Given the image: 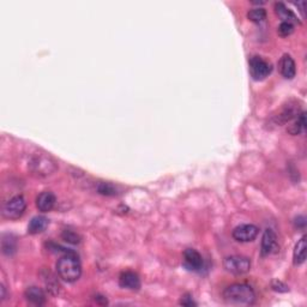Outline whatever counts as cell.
Listing matches in <instances>:
<instances>
[{"instance_id": "obj_16", "label": "cell", "mask_w": 307, "mask_h": 307, "mask_svg": "<svg viewBox=\"0 0 307 307\" xmlns=\"http://www.w3.org/2000/svg\"><path fill=\"white\" fill-rule=\"evenodd\" d=\"M275 9H276V14L279 15V17L282 19L283 22H289V23L298 22L296 16L294 15L285 4H282V3H276Z\"/></svg>"}, {"instance_id": "obj_19", "label": "cell", "mask_w": 307, "mask_h": 307, "mask_svg": "<svg viewBox=\"0 0 307 307\" xmlns=\"http://www.w3.org/2000/svg\"><path fill=\"white\" fill-rule=\"evenodd\" d=\"M45 285L47 287V290H50L52 294H58L59 288H60L57 279L52 275L50 271H47V275L45 276Z\"/></svg>"}, {"instance_id": "obj_20", "label": "cell", "mask_w": 307, "mask_h": 307, "mask_svg": "<svg viewBox=\"0 0 307 307\" xmlns=\"http://www.w3.org/2000/svg\"><path fill=\"white\" fill-rule=\"evenodd\" d=\"M2 249L5 254H12L16 251V240L10 235H5L2 241Z\"/></svg>"}, {"instance_id": "obj_1", "label": "cell", "mask_w": 307, "mask_h": 307, "mask_svg": "<svg viewBox=\"0 0 307 307\" xmlns=\"http://www.w3.org/2000/svg\"><path fill=\"white\" fill-rule=\"evenodd\" d=\"M223 300L231 306H251L256 301V293L249 285L235 283L223 290Z\"/></svg>"}, {"instance_id": "obj_8", "label": "cell", "mask_w": 307, "mask_h": 307, "mask_svg": "<svg viewBox=\"0 0 307 307\" xmlns=\"http://www.w3.org/2000/svg\"><path fill=\"white\" fill-rule=\"evenodd\" d=\"M184 264L188 270L201 271L204 266V260L197 250L187 249L184 252Z\"/></svg>"}, {"instance_id": "obj_14", "label": "cell", "mask_w": 307, "mask_h": 307, "mask_svg": "<svg viewBox=\"0 0 307 307\" xmlns=\"http://www.w3.org/2000/svg\"><path fill=\"white\" fill-rule=\"evenodd\" d=\"M48 223H50V221H48V218L45 217V216L32 217L31 221L29 222L28 233L32 234V235L40 234L46 229V228H47Z\"/></svg>"}, {"instance_id": "obj_10", "label": "cell", "mask_w": 307, "mask_h": 307, "mask_svg": "<svg viewBox=\"0 0 307 307\" xmlns=\"http://www.w3.org/2000/svg\"><path fill=\"white\" fill-rule=\"evenodd\" d=\"M119 285L122 288L130 290H138L140 287L139 276L133 271H124L119 277Z\"/></svg>"}, {"instance_id": "obj_11", "label": "cell", "mask_w": 307, "mask_h": 307, "mask_svg": "<svg viewBox=\"0 0 307 307\" xmlns=\"http://www.w3.org/2000/svg\"><path fill=\"white\" fill-rule=\"evenodd\" d=\"M55 202H57V198H55L53 192L45 191L37 196L36 207L39 210L42 212H48V211L53 210Z\"/></svg>"}, {"instance_id": "obj_12", "label": "cell", "mask_w": 307, "mask_h": 307, "mask_svg": "<svg viewBox=\"0 0 307 307\" xmlns=\"http://www.w3.org/2000/svg\"><path fill=\"white\" fill-rule=\"evenodd\" d=\"M280 72L283 77L287 78V80H292V78L295 77L296 73V66L295 63H294L293 58L288 54H285L282 58H281L280 64Z\"/></svg>"}, {"instance_id": "obj_22", "label": "cell", "mask_w": 307, "mask_h": 307, "mask_svg": "<svg viewBox=\"0 0 307 307\" xmlns=\"http://www.w3.org/2000/svg\"><path fill=\"white\" fill-rule=\"evenodd\" d=\"M293 31H294V24L289 22H282L279 25V29H277V32H279L280 36L282 37L289 36L290 34H293Z\"/></svg>"}, {"instance_id": "obj_18", "label": "cell", "mask_w": 307, "mask_h": 307, "mask_svg": "<svg viewBox=\"0 0 307 307\" xmlns=\"http://www.w3.org/2000/svg\"><path fill=\"white\" fill-rule=\"evenodd\" d=\"M247 17H249L250 21L254 23H260L266 18V11L263 8L252 9L250 10L249 14H247Z\"/></svg>"}, {"instance_id": "obj_25", "label": "cell", "mask_w": 307, "mask_h": 307, "mask_svg": "<svg viewBox=\"0 0 307 307\" xmlns=\"http://www.w3.org/2000/svg\"><path fill=\"white\" fill-rule=\"evenodd\" d=\"M6 296V290H5V287L4 285L0 286V301H3V300L5 299Z\"/></svg>"}, {"instance_id": "obj_2", "label": "cell", "mask_w": 307, "mask_h": 307, "mask_svg": "<svg viewBox=\"0 0 307 307\" xmlns=\"http://www.w3.org/2000/svg\"><path fill=\"white\" fill-rule=\"evenodd\" d=\"M57 273L59 277L67 283H73L80 280L82 275V265L78 254L74 251L65 253L58 260Z\"/></svg>"}, {"instance_id": "obj_15", "label": "cell", "mask_w": 307, "mask_h": 307, "mask_svg": "<svg viewBox=\"0 0 307 307\" xmlns=\"http://www.w3.org/2000/svg\"><path fill=\"white\" fill-rule=\"evenodd\" d=\"M306 237L303 235V237H301V239L296 243L295 249H294L293 259L295 265H301L306 260Z\"/></svg>"}, {"instance_id": "obj_23", "label": "cell", "mask_w": 307, "mask_h": 307, "mask_svg": "<svg viewBox=\"0 0 307 307\" xmlns=\"http://www.w3.org/2000/svg\"><path fill=\"white\" fill-rule=\"evenodd\" d=\"M97 191L99 194L104 195V196H116L117 195V188L113 185L108 184V182H101L97 186Z\"/></svg>"}, {"instance_id": "obj_6", "label": "cell", "mask_w": 307, "mask_h": 307, "mask_svg": "<svg viewBox=\"0 0 307 307\" xmlns=\"http://www.w3.org/2000/svg\"><path fill=\"white\" fill-rule=\"evenodd\" d=\"M30 166L31 171L39 176L51 175L57 169L55 162L47 156H36V158L32 159Z\"/></svg>"}, {"instance_id": "obj_17", "label": "cell", "mask_w": 307, "mask_h": 307, "mask_svg": "<svg viewBox=\"0 0 307 307\" xmlns=\"http://www.w3.org/2000/svg\"><path fill=\"white\" fill-rule=\"evenodd\" d=\"M305 129H306V117L305 113L302 112L301 114H299L295 122L288 127L287 131H288L290 135H300V133L305 131Z\"/></svg>"}, {"instance_id": "obj_9", "label": "cell", "mask_w": 307, "mask_h": 307, "mask_svg": "<svg viewBox=\"0 0 307 307\" xmlns=\"http://www.w3.org/2000/svg\"><path fill=\"white\" fill-rule=\"evenodd\" d=\"M277 249V238L275 232L273 229H265L262 237V244H260V253L262 256H269L275 252Z\"/></svg>"}, {"instance_id": "obj_3", "label": "cell", "mask_w": 307, "mask_h": 307, "mask_svg": "<svg viewBox=\"0 0 307 307\" xmlns=\"http://www.w3.org/2000/svg\"><path fill=\"white\" fill-rule=\"evenodd\" d=\"M25 209H27V202L23 196L18 195L5 202L3 205L2 214L8 220H18L19 217L23 216Z\"/></svg>"}, {"instance_id": "obj_24", "label": "cell", "mask_w": 307, "mask_h": 307, "mask_svg": "<svg viewBox=\"0 0 307 307\" xmlns=\"http://www.w3.org/2000/svg\"><path fill=\"white\" fill-rule=\"evenodd\" d=\"M180 303L181 305H184V306H196L197 305V303H196L195 301H194V299H192V296L191 295H185L184 298L181 299V301H180Z\"/></svg>"}, {"instance_id": "obj_4", "label": "cell", "mask_w": 307, "mask_h": 307, "mask_svg": "<svg viewBox=\"0 0 307 307\" xmlns=\"http://www.w3.org/2000/svg\"><path fill=\"white\" fill-rule=\"evenodd\" d=\"M223 266L233 275H244L251 269V260L244 256H231L224 259Z\"/></svg>"}, {"instance_id": "obj_21", "label": "cell", "mask_w": 307, "mask_h": 307, "mask_svg": "<svg viewBox=\"0 0 307 307\" xmlns=\"http://www.w3.org/2000/svg\"><path fill=\"white\" fill-rule=\"evenodd\" d=\"M61 238L66 241L68 244H72V245H77L81 243V235L76 233V232L71 231V229H65L63 233H61Z\"/></svg>"}, {"instance_id": "obj_7", "label": "cell", "mask_w": 307, "mask_h": 307, "mask_svg": "<svg viewBox=\"0 0 307 307\" xmlns=\"http://www.w3.org/2000/svg\"><path fill=\"white\" fill-rule=\"evenodd\" d=\"M258 232H259V229L254 224H241V226L234 228L232 235L239 243H250V241L256 239Z\"/></svg>"}, {"instance_id": "obj_13", "label": "cell", "mask_w": 307, "mask_h": 307, "mask_svg": "<svg viewBox=\"0 0 307 307\" xmlns=\"http://www.w3.org/2000/svg\"><path fill=\"white\" fill-rule=\"evenodd\" d=\"M24 296L25 299H27V301L32 303V305L41 306L46 302V295L44 290L36 286H31L27 288L24 293Z\"/></svg>"}, {"instance_id": "obj_5", "label": "cell", "mask_w": 307, "mask_h": 307, "mask_svg": "<svg viewBox=\"0 0 307 307\" xmlns=\"http://www.w3.org/2000/svg\"><path fill=\"white\" fill-rule=\"evenodd\" d=\"M273 71L271 64L262 57H252L250 59V73L253 80L262 81Z\"/></svg>"}]
</instances>
